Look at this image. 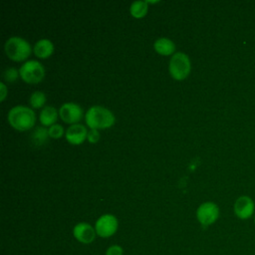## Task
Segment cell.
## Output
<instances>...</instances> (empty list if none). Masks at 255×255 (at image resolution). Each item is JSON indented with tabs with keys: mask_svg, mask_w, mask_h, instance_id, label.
I'll return each mask as SVG.
<instances>
[{
	"mask_svg": "<svg viewBox=\"0 0 255 255\" xmlns=\"http://www.w3.org/2000/svg\"><path fill=\"white\" fill-rule=\"evenodd\" d=\"M49 137L50 136L48 128H46L45 127H37L31 133V139L36 145H42L46 143Z\"/></svg>",
	"mask_w": 255,
	"mask_h": 255,
	"instance_id": "2e32d148",
	"label": "cell"
},
{
	"mask_svg": "<svg viewBox=\"0 0 255 255\" xmlns=\"http://www.w3.org/2000/svg\"><path fill=\"white\" fill-rule=\"evenodd\" d=\"M59 116V111L52 106H46L40 112L39 120L43 127H51L56 124V121Z\"/></svg>",
	"mask_w": 255,
	"mask_h": 255,
	"instance_id": "5bb4252c",
	"label": "cell"
},
{
	"mask_svg": "<svg viewBox=\"0 0 255 255\" xmlns=\"http://www.w3.org/2000/svg\"><path fill=\"white\" fill-rule=\"evenodd\" d=\"M254 221H255V217H254Z\"/></svg>",
	"mask_w": 255,
	"mask_h": 255,
	"instance_id": "603a6c76",
	"label": "cell"
},
{
	"mask_svg": "<svg viewBox=\"0 0 255 255\" xmlns=\"http://www.w3.org/2000/svg\"><path fill=\"white\" fill-rule=\"evenodd\" d=\"M191 71V62L189 57L183 52H175L169 61L168 72L172 79L182 81L186 79Z\"/></svg>",
	"mask_w": 255,
	"mask_h": 255,
	"instance_id": "277c9868",
	"label": "cell"
},
{
	"mask_svg": "<svg viewBox=\"0 0 255 255\" xmlns=\"http://www.w3.org/2000/svg\"><path fill=\"white\" fill-rule=\"evenodd\" d=\"M118 227H119L118 218L115 215L110 213L100 216L95 223L96 233L102 238H108L113 236L117 232Z\"/></svg>",
	"mask_w": 255,
	"mask_h": 255,
	"instance_id": "8992f818",
	"label": "cell"
},
{
	"mask_svg": "<svg viewBox=\"0 0 255 255\" xmlns=\"http://www.w3.org/2000/svg\"><path fill=\"white\" fill-rule=\"evenodd\" d=\"M85 121L90 129H106L115 125L116 117L105 107L93 106L86 112Z\"/></svg>",
	"mask_w": 255,
	"mask_h": 255,
	"instance_id": "7a4b0ae2",
	"label": "cell"
},
{
	"mask_svg": "<svg viewBox=\"0 0 255 255\" xmlns=\"http://www.w3.org/2000/svg\"><path fill=\"white\" fill-rule=\"evenodd\" d=\"M46 102H47L46 95L41 91H36L32 93L29 98V104L32 109L44 108Z\"/></svg>",
	"mask_w": 255,
	"mask_h": 255,
	"instance_id": "e0dca14e",
	"label": "cell"
},
{
	"mask_svg": "<svg viewBox=\"0 0 255 255\" xmlns=\"http://www.w3.org/2000/svg\"><path fill=\"white\" fill-rule=\"evenodd\" d=\"M153 49L161 56H172L175 53V44L168 38L160 37L154 41Z\"/></svg>",
	"mask_w": 255,
	"mask_h": 255,
	"instance_id": "4fadbf2b",
	"label": "cell"
},
{
	"mask_svg": "<svg viewBox=\"0 0 255 255\" xmlns=\"http://www.w3.org/2000/svg\"><path fill=\"white\" fill-rule=\"evenodd\" d=\"M88 129L84 125L81 124H75L71 125L65 132L66 140L73 144V145H79L82 144L88 136Z\"/></svg>",
	"mask_w": 255,
	"mask_h": 255,
	"instance_id": "30bf717a",
	"label": "cell"
},
{
	"mask_svg": "<svg viewBox=\"0 0 255 255\" xmlns=\"http://www.w3.org/2000/svg\"><path fill=\"white\" fill-rule=\"evenodd\" d=\"M20 78L28 84H38L45 77V69L37 60H28L19 69Z\"/></svg>",
	"mask_w": 255,
	"mask_h": 255,
	"instance_id": "5b68a950",
	"label": "cell"
},
{
	"mask_svg": "<svg viewBox=\"0 0 255 255\" xmlns=\"http://www.w3.org/2000/svg\"><path fill=\"white\" fill-rule=\"evenodd\" d=\"M4 51L10 60L14 62H24L31 55L32 47L26 39L13 36L5 42Z\"/></svg>",
	"mask_w": 255,
	"mask_h": 255,
	"instance_id": "3957f363",
	"label": "cell"
},
{
	"mask_svg": "<svg viewBox=\"0 0 255 255\" xmlns=\"http://www.w3.org/2000/svg\"><path fill=\"white\" fill-rule=\"evenodd\" d=\"M148 11V4L146 1H134L130 4V15L135 19L143 18Z\"/></svg>",
	"mask_w": 255,
	"mask_h": 255,
	"instance_id": "9a60e30c",
	"label": "cell"
},
{
	"mask_svg": "<svg viewBox=\"0 0 255 255\" xmlns=\"http://www.w3.org/2000/svg\"><path fill=\"white\" fill-rule=\"evenodd\" d=\"M254 201L251 197L242 195L239 196L234 203V213L240 219H248L254 212Z\"/></svg>",
	"mask_w": 255,
	"mask_h": 255,
	"instance_id": "8fae6325",
	"label": "cell"
},
{
	"mask_svg": "<svg viewBox=\"0 0 255 255\" xmlns=\"http://www.w3.org/2000/svg\"><path fill=\"white\" fill-rule=\"evenodd\" d=\"M54 50L55 47L53 42L46 38L38 40L33 47V52L39 59H48L53 55Z\"/></svg>",
	"mask_w": 255,
	"mask_h": 255,
	"instance_id": "7c38bea8",
	"label": "cell"
},
{
	"mask_svg": "<svg viewBox=\"0 0 255 255\" xmlns=\"http://www.w3.org/2000/svg\"><path fill=\"white\" fill-rule=\"evenodd\" d=\"M106 255H124V250L120 245L115 244L107 249Z\"/></svg>",
	"mask_w": 255,
	"mask_h": 255,
	"instance_id": "44dd1931",
	"label": "cell"
},
{
	"mask_svg": "<svg viewBox=\"0 0 255 255\" xmlns=\"http://www.w3.org/2000/svg\"><path fill=\"white\" fill-rule=\"evenodd\" d=\"M19 77L20 73L16 68H8L3 73V79L8 83H14Z\"/></svg>",
	"mask_w": 255,
	"mask_h": 255,
	"instance_id": "d6986e66",
	"label": "cell"
},
{
	"mask_svg": "<svg viewBox=\"0 0 255 255\" xmlns=\"http://www.w3.org/2000/svg\"><path fill=\"white\" fill-rule=\"evenodd\" d=\"M7 120L14 129L26 131L35 126L36 115L32 108L20 105L13 107L8 112Z\"/></svg>",
	"mask_w": 255,
	"mask_h": 255,
	"instance_id": "6da1fadb",
	"label": "cell"
},
{
	"mask_svg": "<svg viewBox=\"0 0 255 255\" xmlns=\"http://www.w3.org/2000/svg\"><path fill=\"white\" fill-rule=\"evenodd\" d=\"M7 95H8V89H7L6 85H5V83L1 82L0 83V101L4 102V100L6 99Z\"/></svg>",
	"mask_w": 255,
	"mask_h": 255,
	"instance_id": "7402d4cb",
	"label": "cell"
},
{
	"mask_svg": "<svg viewBox=\"0 0 255 255\" xmlns=\"http://www.w3.org/2000/svg\"><path fill=\"white\" fill-rule=\"evenodd\" d=\"M100 136L99 129H89L87 139L90 143H97L100 140Z\"/></svg>",
	"mask_w": 255,
	"mask_h": 255,
	"instance_id": "ffe728a7",
	"label": "cell"
},
{
	"mask_svg": "<svg viewBox=\"0 0 255 255\" xmlns=\"http://www.w3.org/2000/svg\"><path fill=\"white\" fill-rule=\"evenodd\" d=\"M48 131H49V136L55 139L61 138L66 132V130H64V128L59 124H55L50 128H48Z\"/></svg>",
	"mask_w": 255,
	"mask_h": 255,
	"instance_id": "ac0fdd59",
	"label": "cell"
},
{
	"mask_svg": "<svg viewBox=\"0 0 255 255\" xmlns=\"http://www.w3.org/2000/svg\"><path fill=\"white\" fill-rule=\"evenodd\" d=\"M96 229L87 222L77 223L73 228L74 237L83 244H90L96 238Z\"/></svg>",
	"mask_w": 255,
	"mask_h": 255,
	"instance_id": "9c48e42d",
	"label": "cell"
},
{
	"mask_svg": "<svg viewBox=\"0 0 255 255\" xmlns=\"http://www.w3.org/2000/svg\"><path fill=\"white\" fill-rule=\"evenodd\" d=\"M219 217V208L216 203L206 201L201 203L196 210V218L203 226L213 224Z\"/></svg>",
	"mask_w": 255,
	"mask_h": 255,
	"instance_id": "52a82bcc",
	"label": "cell"
},
{
	"mask_svg": "<svg viewBox=\"0 0 255 255\" xmlns=\"http://www.w3.org/2000/svg\"><path fill=\"white\" fill-rule=\"evenodd\" d=\"M83 116V109L76 103H65L59 109V117L64 123L69 125L79 124Z\"/></svg>",
	"mask_w": 255,
	"mask_h": 255,
	"instance_id": "ba28073f",
	"label": "cell"
}]
</instances>
